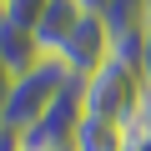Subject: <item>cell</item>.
<instances>
[{
    "label": "cell",
    "mask_w": 151,
    "mask_h": 151,
    "mask_svg": "<svg viewBox=\"0 0 151 151\" xmlns=\"http://www.w3.org/2000/svg\"><path fill=\"white\" fill-rule=\"evenodd\" d=\"M81 81L60 65V60H35L30 70H20L10 81V96H5V111H0V136H20L25 126H35L65 91H76Z\"/></svg>",
    "instance_id": "cell-1"
},
{
    "label": "cell",
    "mask_w": 151,
    "mask_h": 151,
    "mask_svg": "<svg viewBox=\"0 0 151 151\" xmlns=\"http://www.w3.org/2000/svg\"><path fill=\"white\" fill-rule=\"evenodd\" d=\"M146 86H141V70L121 55H111L101 70H91L86 81H81V111L86 116H101V121H121L131 131L136 121V106H141Z\"/></svg>",
    "instance_id": "cell-2"
},
{
    "label": "cell",
    "mask_w": 151,
    "mask_h": 151,
    "mask_svg": "<svg viewBox=\"0 0 151 151\" xmlns=\"http://www.w3.org/2000/svg\"><path fill=\"white\" fill-rule=\"evenodd\" d=\"M111 55H116V35H111L106 15H81V20H76V30H70V40L60 45L55 60L76 76V81H86V76L101 70Z\"/></svg>",
    "instance_id": "cell-3"
},
{
    "label": "cell",
    "mask_w": 151,
    "mask_h": 151,
    "mask_svg": "<svg viewBox=\"0 0 151 151\" xmlns=\"http://www.w3.org/2000/svg\"><path fill=\"white\" fill-rule=\"evenodd\" d=\"M86 10L81 5H76V0H50V5H45V15L35 20V50H40V60H55L60 55V45L70 40V30H76V20H81Z\"/></svg>",
    "instance_id": "cell-4"
},
{
    "label": "cell",
    "mask_w": 151,
    "mask_h": 151,
    "mask_svg": "<svg viewBox=\"0 0 151 151\" xmlns=\"http://www.w3.org/2000/svg\"><path fill=\"white\" fill-rule=\"evenodd\" d=\"M131 146V131L121 121H101V116H86L76 121V136H70V151H126Z\"/></svg>",
    "instance_id": "cell-5"
},
{
    "label": "cell",
    "mask_w": 151,
    "mask_h": 151,
    "mask_svg": "<svg viewBox=\"0 0 151 151\" xmlns=\"http://www.w3.org/2000/svg\"><path fill=\"white\" fill-rule=\"evenodd\" d=\"M35 60H40L35 35H30V30H15V25L0 20V65H5L10 76H20V70H30Z\"/></svg>",
    "instance_id": "cell-6"
},
{
    "label": "cell",
    "mask_w": 151,
    "mask_h": 151,
    "mask_svg": "<svg viewBox=\"0 0 151 151\" xmlns=\"http://www.w3.org/2000/svg\"><path fill=\"white\" fill-rule=\"evenodd\" d=\"M45 5L50 0H5V5H0V20L15 25V30H35V20L45 15Z\"/></svg>",
    "instance_id": "cell-7"
},
{
    "label": "cell",
    "mask_w": 151,
    "mask_h": 151,
    "mask_svg": "<svg viewBox=\"0 0 151 151\" xmlns=\"http://www.w3.org/2000/svg\"><path fill=\"white\" fill-rule=\"evenodd\" d=\"M136 70H141V86L151 91V5L141 10V60H136Z\"/></svg>",
    "instance_id": "cell-8"
},
{
    "label": "cell",
    "mask_w": 151,
    "mask_h": 151,
    "mask_svg": "<svg viewBox=\"0 0 151 151\" xmlns=\"http://www.w3.org/2000/svg\"><path fill=\"white\" fill-rule=\"evenodd\" d=\"M131 136L151 146V91H146V96H141V106H136V121H131Z\"/></svg>",
    "instance_id": "cell-9"
},
{
    "label": "cell",
    "mask_w": 151,
    "mask_h": 151,
    "mask_svg": "<svg viewBox=\"0 0 151 151\" xmlns=\"http://www.w3.org/2000/svg\"><path fill=\"white\" fill-rule=\"evenodd\" d=\"M76 5H81V10H86V15H106V10H111V5H116V0H76Z\"/></svg>",
    "instance_id": "cell-10"
},
{
    "label": "cell",
    "mask_w": 151,
    "mask_h": 151,
    "mask_svg": "<svg viewBox=\"0 0 151 151\" xmlns=\"http://www.w3.org/2000/svg\"><path fill=\"white\" fill-rule=\"evenodd\" d=\"M10 81H15V76H10L5 65H0V111H5V96H10Z\"/></svg>",
    "instance_id": "cell-11"
},
{
    "label": "cell",
    "mask_w": 151,
    "mask_h": 151,
    "mask_svg": "<svg viewBox=\"0 0 151 151\" xmlns=\"http://www.w3.org/2000/svg\"><path fill=\"white\" fill-rule=\"evenodd\" d=\"M126 151H151V146H146V141H136V136H131V146H126Z\"/></svg>",
    "instance_id": "cell-12"
},
{
    "label": "cell",
    "mask_w": 151,
    "mask_h": 151,
    "mask_svg": "<svg viewBox=\"0 0 151 151\" xmlns=\"http://www.w3.org/2000/svg\"><path fill=\"white\" fill-rule=\"evenodd\" d=\"M0 5H5V0H0Z\"/></svg>",
    "instance_id": "cell-13"
}]
</instances>
